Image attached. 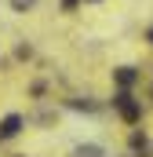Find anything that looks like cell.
<instances>
[{"label":"cell","instance_id":"obj_10","mask_svg":"<svg viewBox=\"0 0 153 157\" xmlns=\"http://www.w3.org/2000/svg\"><path fill=\"white\" fill-rule=\"evenodd\" d=\"M11 157H26V154H11Z\"/></svg>","mask_w":153,"mask_h":157},{"label":"cell","instance_id":"obj_2","mask_svg":"<svg viewBox=\"0 0 153 157\" xmlns=\"http://www.w3.org/2000/svg\"><path fill=\"white\" fill-rule=\"evenodd\" d=\"M22 128H26V117H22V113H4V117H0V143L18 139Z\"/></svg>","mask_w":153,"mask_h":157},{"label":"cell","instance_id":"obj_5","mask_svg":"<svg viewBox=\"0 0 153 157\" xmlns=\"http://www.w3.org/2000/svg\"><path fill=\"white\" fill-rule=\"evenodd\" d=\"M69 157H106V146H99V143H80L69 150Z\"/></svg>","mask_w":153,"mask_h":157},{"label":"cell","instance_id":"obj_3","mask_svg":"<svg viewBox=\"0 0 153 157\" xmlns=\"http://www.w3.org/2000/svg\"><path fill=\"white\" fill-rule=\"evenodd\" d=\"M139 80H142V70L139 66H117L113 70V84L117 88H135Z\"/></svg>","mask_w":153,"mask_h":157},{"label":"cell","instance_id":"obj_6","mask_svg":"<svg viewBox=\"0 0 153 157\" xmlns=\"http://www.w3.org/2000/svg\"><path fill=\"white\" fill-rule=\"evenodd\" d=\"M7 4H11V11H15V15H26V11H33V7H37L40 0H7Z\"/></svg>","mask_w":153,"mask_h":157},{"label":"cell","instance_id":"obj_1","mask_svg":"<svg viewBox=\"0 0 153 157\" xmlns=\"http://www.w3.org/2000/svg\"><path fill=\"white\" fill-rule=\"evenodd\" d=\"M113 110L120 113V121H124L128 128L142 124V99H135V95H131V88H117V95H113Z\"/></svg>","mask_w":153,"mask_h":157},{"label":"cell","instance_id":"obj_8","mask_svg":"<svg viewBox=\"0 0 153 157\" xmlns=\"http://www.w3.org/2000/svg\"><path fill=\"white\" fill-rule=\"evenodd\" d=\"M146 40H150V44H153V26H150V29H146Z\"/></svg>","mask_w":153,"mask_h":157},{"label":"cell","instance_id":"obj_7","mask_svg":"<svg viewBox=\"0 0 153 157\" xmlns=\"http://www.w3.org/2000/svg\"><path fill=\"white\" fill-rule=\"evenodd\" d=\"M80 4H84V0H58V7H62L66 15H73L76 7H80Z\"/></svg>","mask_w":153,"mask_h":157},{"label":"cell","instance_id":"obj_4","mask_svg":"<svg viewBox=\"0 0 153 157\" xmlns=\"http://www.w3.org/2000/svg\"><path fill=\"white\" fill-rule=\"evenodd\" d=\"M128 146H131V154H135V157H150V154H146V146H150V135H146V132L135 124V128H131V135H128Z\"/></svg>","mask_w":153,"mask_h":157},{"label":"cell","instance_id":"obj_9","mask_svg":"<svg viewBox=\"0 0 153 157\" xmlns=\"http://www.w3.org/2000/svg\"><path fill=\"white\" fill-rule=\"evenodd\" d=\"M84 4H99V0H84Z\"/></svg>","mask_w":153,"mask_h":157}]
</instances>
